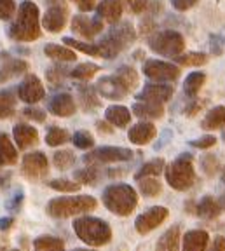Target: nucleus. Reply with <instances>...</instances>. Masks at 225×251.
I'll use <instances>...</instances> for the list:
<instances>
[{
    "mask_svg": "<svg viewBox=\"0 0 225 251\" xmlns=\"http://www.w3.org/2000/svg\"><path fill=\"white\" fill-rule=\"evenodd\" d=\"M33 251H65V243L59 237L40 235L33 241Z\"/></svg>",
    "mask_w": 225,
    "mask_h": 251,
    "instance_id": "7c9ffc66",
    "label": "nucleus"
},
{
    "mask_svg": "<svg viewBox=\"0 0 225 251\" xmlns=\"http://www.w3.org/2000/svg\"><path fill=\"white\" fill-rule=\"evenodd\" d=\"M199 0H171V5H173L176 11H189V9H192L194 5L198 4Z\"/></svg>",
    "mask_w": 225,
    "mask_h": 251,
    "instance_id": "8fccbe9b",
    "label": "nucleus"
},
{
    "mask_svg": "<svg viewBox=\"0 0 225 251\" xmlns=\"http://www.w3.org/2000/svg\"><path fill=\"white\" fill-rule=\"evenodd\" d=\"M105 119L115 127H126L131 122V112L124 105H110L105 110Z\"/></svg>",
    "mask_w": 225,
    "mask_h": 251,
    "instance_id": "b1692460",
    "label": "nucleus"
},
{
    "mask_svg": "<svg viewBox=\"0 0 225 251\" xmlns=\"http://www.w3.org/2000/svg\"><path fill=\"white\" fill-rule=\"evenodd\" d=\"M204 80H206V75L202 72H192V74H189L185 78V82H183V93L189 98H194L201 91V87L204 86Z\"/></svg>",
    "mask_w": 225,
    "mask_h": 251,
    "instance_id": "2f4dec72",
    "label": "nucleus"
},
{
    "mask_svg": "<svg viewBox=\"0 0 225 251\" xmlns=\"http://www.w3.org/2000/svg\"><path fill=\"white\" fill-rule=\"evenodd\" d=\"M28 63L18 58H9V54H0V84L25 74Z\"/></svg>",
    "mask_w": 225,
    "mask_h": 251,
    "instance_id": "a211bd4d",
    "label": "nucleus"
},
{
    "mask_svg": "<svg viewBox=\"0 0 225 251\" xmlns=\"http://www.w3.org/2000/svg\"><path fill=\"white\" fill-rule=\"evenodd\" d=\"M68 140H70V133L67 129H63V127H58V126L49 127L48 134H46V143L49 147H59L67 143Z\"/></svg>",
    "mask_w": 225,
    "mask_h": 251,
    "instance_id": "4c0bfd02",
    "label": "nucleus"
},
{
    "mask_svg": "<svg viewBox=\"0 0 225 251\" xmlns=\"http://www.w3.org/2000/svg\"><path fill=\"white\" fill-rule=\"evenodd\" d=\"M155 251H180V228H178L176 225L168 228V230L159 237Z\"/></svg>",
    "mask_w": 225,
    "mask_h": 251,
    "instance_id": "bb28decb",
    "label": "nucleus"
},
{
    "mask_svg": "<svg viewBox=\"0 0 225 251\" xmlns=\"http://www.w3.org/2000/svg\"><path fill=\"white\" fill-rule=\"evenodd\" d=\"M72 141H74V145L77 149H82V150H87V149H93L95 147V138L89 131H75L74 136H72Z\"/></svg>",
    "mask_w": 225,
    "mask_h": 251,
    "instance_id": "79ce46f5",
    "label": "nucleus"
},
{
    "mask_svg": "<svg viewBox=\"0 0 225 251\" xmlns=\"http://www.w3.org/2000/svg\"><path fill=\"white\" fill-rule=\"evenodd\" d=\"M70 75V72L65 70L63 67H51L48 72H46V77L51 84H58V82H63V78Z\"/></svg>",
    "mask_w": 225,
    "mask_h": 251,
    "instance_id": "c03bdc74",
    "label": "nucleus"
},
{
    "mask_svg": "<svg viewBox=\"0 0 225 251\" xmlns=\"http://www.w3.org/2000/svg\"><path fill=\"white\" fill-rule=\"evenodd\" d=\"M96 14L103 21L115 25L121 21V16H123V4L121 0H101L96 7Z\"/></svg>",
    "mask_w": 225,
    "mask_h": 251,
    "instance_id": "412c9836",
    "label": "nucleus"
},
{
    "mask_svg": "<svg viewBox=\"0 0 225 251\" xmlns=\"http://www.w3.org/2000/svg\"><path fill=\"white\" fill-rule=\"evenodd\" d=\"M40 12L33 2L25 0L18 7V16L9 28V35L16 42H33L40 37Z\"/></svg>",
    "mask_w": 225,
    "mask_h": 251,
    "instance_id": "f03ea898",
    "label": "nucleus"
},
{
    "mask_svg": "<svg viewBox=\"0 0 225 251\" xmlns=\"http://www.w3.org/2000/svg\"><path fill=\"white\" fill-rule=\"evenodd\" d=\"M12 136L20 150H26L39 143V131L28 124H16L12 129Z\"/></svg>",
    "mask_w": 225,
    "mask_h": 251,
    "instance_id": "6ab92c4d",
    "label": "nucleus"
},
{
    "mask_svg": "<svg viewBox=\"0 0 225 251\" xmlns=\"http://www.w3.org/2000/svg\"><path fill=\"white\" fill-rule=\"evenodd\" d=\"M44 52H46L48 58L56 59V61H75L77 59V54H75L74 49L59 46V44H48L44 47Z\"/></svg>",
    "mask_w": 225,
    "mask_h": 251,
    "instance_id": "c85d7f7f",
    "label": "nucleus"
},
{
    "mask_svg": "<svg viewBox=\"0 0 225 251\" xmlns=\"http://www.w3.org/2000/svg\"><path fill=\"white\" fill-rule=\"evenodd\" d=\"M74 230L82 243L87 246H103V244L110 243L112 239V228L107 222L95 216H80L74 220Z\"/></svg>",
    "mask_w": 225,
    "mask_h": 251,
    "instance_id": "39448f33",
    "label": "nucleus"
},
{
    "mask_svg": "<svg viewBox=\"0 0 225 251\" xmlns=\"http://www.w3.org/2000/svg\"><path fill=\"white\" fill-rule=\"evenodd\" d=\"M133 157V152L124 147H100L93 152L84 155V162L87 166L112 164V162H126Z\"/></svg>",
    "mask_w": 225,
    "mask_h": 251,
    "instance_id": "1a4fd4ad",
    "label": "nucleus"
},
{
    "mask_svg": "<svg viewBox=\"0 0 225 251\" xmlns=\"http://www.w3.org/2000/svg\"><path fill=\"white\" fill-rule=\"evenodd\" d=\"M74 251H96V250H91V248H77Z\"/></svg>",
    "mask_w": 225,
    "mask_h": 251,
    "instance_id": "4d7b16f0",
    "label": "nucleus"
},
{
    "mask_svg": "<svg viewBox=\"0 0 225 251\" xmlns=\"http://www.w3.org/2000/svg\"><path fill=\"white\" fill-rule=\"evenodd\" d=\"M49 9L46 11L42 18L44 28L51 33H58L67 26L68 20V9L63 0H48Z\"/></svg>",
    "mask_w": 225,
    "mask_h": 251,
    "instance_id": "9b49d317",
    "label": "nucleus"
},
{
    "mask_svg": "<svg viewBox=\"0 0 225 251\" xmlns=\"http://www.w3.org/2000/svg\"><path fill=\"white\" fill-rule=\"evenodd\" d=\"M16 94L12 89L0 91V119H9L16 112Z\"/></svg>",
    "mask_w": 225,
    "mask_h": 251,
    "instance_id": "c756f323",
    "label": "nucleus"
},
{
    "mask_svg": "<svg viewBox=\"0 0 225 251\" xmlns=\"http://www.w3.org/2000/svg\"><path fill=\"white\" fill-rule=\"evenodd\" d=\"M134 40H136V31H134L133 25L129 21L114 25L110 28V31L101 39V42L98 44L100 51H101V58H107V59L115 58L126 47H129Z\"/></svg>",
    "mask_w": 225,
    "mask_h": 251,
    "instance_id": "423d86ee",
    "label": "nucleus"
},
{
    "mask_svg": "<svg viewBox=\"0 0 225 251\" xmlns=\"http://www.w3.org/2000/svg\"><path fill=\"white\" fill-rule=\"evenodd\" d=\"M220 204H222V209H225V194H224V196H222Z\"/></svg>",
    "mask_w": 225,
    "mask_h": 251,
    "instance_id": "13d9d810",
    "label": "nucleus"
},
{
    "mask_svg": "<svg viewBox=\"0 0 225 251\" xmlns=\"http://www.w3.org/2000/svg\"><path fill=\"white\" fill-rule=\"evenodd\" d=\"M52 161H54V166L59 171H67V169H70L74 166L75 153L72 150H58V152H54Z\"/></svg>",
    "mask_w": 225,
    "mask_h": 251,
    "instance_id": "a19ab883",
    "label": "nucleus"
},
{
    "mask_svg": "<svg viewBox=\"0 0 225 251\" xmlns=\"http://www.w3.org/2000/svg\"><path fill=\"white\" fill-rule=\"evenodd\" d=\"M126 4L129 5L131 11L136 12V14H140V12L145 11L147 4H149V0H126Z\"/></svg>",
    "mask_w": 225,
    "mask_h": 251,
    "instance_id": "603ef678",
    "label": "nucleus"
},
{
    "mask_svg": "<svg viewBox=\"0 0 225 251\" xmlns=\"http://www.w3.org/2000/svg\"><path fill=\"white\" fill-rule=\"evenodd\" d=\"M202 169L206 171V175H215V173L218 171V159L213 155H206L204 159H202Z\"/></svg>",
    "mask_w": 225,
    "mask_h": 251,
    "instance_id": "de8ad7c7",
    "label": "nucleus"
},
{
    "mask_svg": "<svg viewBox=\"0 0 225 251\" xmlns=\"http://www.w3.org/2000/svg\"><path fill=\"white\" fill-rule=\"evenodd\" d=\"M138 86V74L133 67H121L114 75L101 77L96 82V93L107 100H123Z\"/></svg>",
    "mask_w": 225,
    "mask_h": 251,
    "instance_id": "f257e3e1",
    "label": "nucleus"
},
{
    "mask_svg": "<svg viewBox=\"0 0 225 251\" xmlns=\"http://www.w3.org/2000/svg\"><path fill=\"white\" fill-rule=\"evenodd\" d=\"M209 235L206 230H189L183 235L182 251H206L208 250Z\"/></svg>",
    "mask_w": 225,
    "mask_h": 251,
    "instance_id": "4be33fe9",
    "label": "nucleus"
},
{
    "mask_svg": "<svg viewBox=\"0 0 225 251\" xmlns=\"http://www.w3.org/2000/svg\"><path fill=\"white\" fill-rule=\"evenodd\" d=\"M208 251H225V237L224 235H218L215 237L211 246L208 248Z\"/></svg>",
    "mask_w": 225,
    "mask_h": 251,
    "instance_id": "864d4df0",
    "label": "nucleus"
},
{
    "mask_svg": "<svg viewBox=\"0 0 225 251\" xmlns=\"http://www.w3.org/2000/svg\"><path fill=\"white\" fill-rule=\"evenodd\" d=\"M100 72V67L95 63H80L79 67H75L70 70V77L77 78V80H89Z\"/></svg>",
    "mask_w": 225,
    "mask_h": 251,
    "instance_id": "e433bc0d",
    "label": "nucleus"
},
{
    "mask_svg": "<svg viewBox=\"0 0 225 251\" xmlns=\"http://www.w3.org/2000/svg\"><path fill=\"white\" fill-rule=\"evenodd\" d=\"M18 161V147L5 133H0V166H12Z\"/></svg>",
    "mask_w": 225,
    "mask_h": 251,
    "instance_id": "a878e982",
    "label": "nucleus"
},
{
    "mask_svg": "<svg viewBox=\"0 0 225 251\" xmlns=\"http://www.w3.org/2000/svg\"><path fill=\"white\" fill-rule=\"evenodd\" d=\"M72 2L79 7V11L89 12V11H93V9L96 7V2H98V0H72Z\"/></svg>",
    "mask_w": 225,
    "mask_h": 251,
    "instance_id": "3c124183",
    "label": "nucleus"
},
{
    "mask_svg": "<svg viewBox=\"0 0 225 251\" xmlns=\"http://www.w3.org/2000/svg\"><path fill=\"white\" fill-rule=\"evenodd\" d=\"M72 30H74V33L82 37V39L91 40L103 31V20L98 18V16L96 18H89V16L77 14L72 20Z\"/></svg>",
    "mask_w": 225,
    "mask_h": 251,
    "instance_id": "4468645a",
    "label": "nucleus"
},
{
    "mask_svg": "<svg viewBox=\"0 0 225 251\" xmlns=\"http://www.w3.org/2000/svg\"><path fill=\"white\" fill-rule=\"evenodd\" d=\"M48 110L56 117H70L75 114L77 105L74 101V96L68 93H59L54 94L48 103Z\"/></svg>",
    "mask_w": 225,
    "mask_h": 251,
    "instance_id": "f3484780",
    "label": "nucleus"
},
{
    "mask_svg": "<svg viewBox=\"0 0 225 251\" xmlns=\"http://www.w3.org/2000/svg\"><path fill=\"white\" fill-rule=\"evenodd\" d=\"M215 143H217V138L208 134V136H201L199 140H192L190 141V147H194V149H209Z\"/></svg>",
    "mask_w": 225,
    "mask_h": 251,
    "instance_id": "09e8293b",
    "label": "nucleus"
},
{
    "mask_svg": "<svg viewBox=\"0 0 225 251\" xmlns=\"http://www.w3.org/2000/svg\"><path fill=\"white\" fill-rule=\"evenodd\" d=\"M136 181H138L140 192L147 197H155L162 192L161 181H159L155 176H145V178H140V180H136Z\"/></svg>",
    "mask_w": 225,
    "mask_h": 251,
    "instance_id": "f704fd0d",
    "label": "nucleus"
},
{
    "mask_svg": "<svg viewBox=\"0 0 225 251\" xmlns=\"http://www.w3.org/2000/svg\"><path fill=\"white\" fill-rule=\"evenodd\" d=\"M16 14V2L14 0H0V20H11Z\"/></svg>",
    "mask_w": 225,
    "mask_h": 251,
    "instance_id": "a18cd8bd",
    "label": "nucleus"
},
{
    "mask_svg": "<svg viewBox=\"0 0 225 251\" xmlns=\"http://www.w3.org/2000/svg\"><path fill=\"white\" fill-rule=\"evenodd\" d=\"M224 141H225V133H224Z\"/></svg>",
    "mask_w": 225,
    "mask_h": 251,
    "instance_id": "052dcab7",
    "label": "nucleus"
},
{
    "mask_svg": "<svg viewBox=\"0 0 225 251\" xmlns=\"http://www.w3.org/2000/svg\"><path fill=\"white\" fill-rule=\"evenodd\" d=\"M196 213H198V215L201 216V218H204V220H213V218H217V216H220L222 204H220V201L206 196L198 202Z\"/></svg>",
    "mask_w": 225,
    "mask_h": 251,
    "instance_id": "cd10ccee",
    "label": "nucleus"
},
{
    "mask_svg": "<svg viewBox=\"0 0 225 251\" xmlns=\"http://www.w3.org/2000/svg\"><path fill=\"white\" fill-rule=\"evenodd\" d=\"M166 169V162H164V159H152V161H149L147 164H143L142 168H140V171L134 175V178L136 180H140V178H145V176H159L162 171Z\"/></svg>",
    "mask_w": 225,
    "mask_h": 251,
    "instance_id": "473e14b6",
    "label": "nucleus"
},
{
    "mask_svg": "<svg viewBox=\"0 0 225 251\" xmlns=\"http://www.w3.org/2000/svg\"><path fill=\"white\" fill-rule=\"evenodd\" d=\"M49 187L58 190V192H79L80 190V183L72 180H52Z\"/></svg>",
    "mask_w": 225,
    "mask_h": 251,
    "instance_id": "37998d69",
    "label": "nucleus"
},
{
    "mask_svg": "<svg viewBox=\"0 0 225 251\" xmlns=\"http://www.w3.org/2000/svg\"><path fill=\"white\" fill-rule=\"evenodd\" d=\"M166 181L175 190H187L196 183V171L190 153L178 155L171 164L166 166Z\"/></svg>",
    "mask_w": 225,
    "mask_h": 251,
    "instance_id": "0eeeda50",
    "label": "nucleus"
},
{
    "mask_svg": "<svg viewBox=\"0 0 225 251\" xmlns=\"http://www.w3.org/2000/svg\"><path fill=\"white\" fill-rule=\"evenodd\" d=\"M23 115L30 121H35V122H44L46 121V112L42 108H37V106H26L23 110Z\"/></svg>",
    "mask_w": 225,
    "mask_h": 251,
    "instance_id": "49530a36",
    "label": "nucleus"
},
{
    "mask_svg": "<svg viewBox=\"0 0 225 251\" xmlns=\"http://www.w3.org/2000/svg\"><path fill=\"white\" fill-rule=\"evenodd\" d=\"M96 127H98V131H101V133H110V127H107V124H105V122H98V124H96Z\"/></svg>",
    "mask_w": 225,
    "mask_h": 251,
    "instance_id": "6e6d98bb",
    "label": "nucleus"
},
{
    "mask_svg": "<svg viewBox=\"0 0 225 251\" xmlns=\"http://www.w3.org/2000/svg\"><path fill=\"white\" fill-rule=\"evenodd\" d=\"M133 114L142 121H155L164 115V106L159 103H147L138 101L133 105Z\"/></svg>",
    "mask_w": 225,
    "mask_h": 251,
    "instance_id": "5701e85b",
    "label": "nucleus"
},
{
    "mask_svg": "<svg viewBox=\"0 0 225 251\" xmlns=\"http://www.w3.org/2000/svg\"><path fill=\"white\" fill-rule=\"evenodd\" d=\"M101 201L105 208L119 216H127L138 204V194L127 183H114L103 190Z\"/></svg>",
    "mask_w": 225,
    "mask_h": 251,
    "instance_id": "20e7f679",
    "label": "nucleus"
},
{
    "mask_svg": "<svg viewBox=\"0 0 225 251\" xmlns=\"http://www.w3.org/2000/svg\"><path fill=\"white\" fill-rule=\"evenodd\" d=\"M201 127L204 131H215V129H225V106L218 105L211 108L202 119Z\"/></svg>",
    "mask_w": 225,
    "mask_h": 251,
    "instance_id": "393cba45",
    "label": "nucleus"
},
{
    "mask_svg": "<svg viewBox=\"0 0 225 251\" xmlns=\"http://www.w3.org/2000/svg\"><path fill=\"white\" fill-rule=\"evenodd\" d=\"M75 180L77 183H84V185H95L100 180V171L96 169V166H87L84 169L75 171Z\"/></svg>",
    "mask_w": 225,
    "mask_h": 251,
    "instance_id": "ea45409f",
    "label": "nucleus"
},
{
    "mask_svg": "<svg viewBox=\"0 0 225 251\" xmlns=\"http://www.w3.org/2000/svg\"><path fill=\"white\" fill-rule=\"evenodd\" d=\"M170 211L166 208H162V206H154V208H150L149 211L142 213V215L136 218L134 222V228L136 232H140L142 235L149 234L152 232L154 228H157L159 225H162V222L168 218Z\"/></svg>",
    "mask_w": 225,
    "mask_h": 251,
    "instance_id": "ddd939ff",
    "label": "nucleus"
},
{
    "mask_svg": "<svg viewBox=\"0 0 225 251\" xmlns=\"http://www.w3.org/2000/svg\"><path fill=\"white\" fill-rule=\"evenodd\" d=\"M98 201L93 196H65V197H54L48 202L46 211L52 218H72L91 213L96 209Z\"/></svg>",
    "mask_w": 225,
    "mask_h": 251,
    "instance_id": "7ed1b4c3",
    "label": "nucleus"
},
{
    "mask_svg": "<svg viewBox=\"0 0 225 251\" xmlns=\"http://www.w3.org/2000/svg\"><path fill=\"white\" fill-rule=\"evenodd\" d=\"M14 224V220L11 216H4V218H0V230H7V228L12 227Z\"/></svg>",
    "mask_w": 225,
    "mask_h": 251,
    "instance_id": "5fc2aeb1",
    "label": "nucleus"
},
{
    "mask_svg": "<svg viewBox=\"0 0 225 251\" xmlns=\"http://www.w3.org/2000/svg\"><path fill=\"white\" fill-rule=\"evenodd\" d=\"M173 96V87L168 86V84H159V82H154V84H147L140 94H136V100L138 101H147V103H159L162 105L164 101L171 100Z\"/></svg>",
    "mask_w": 225,
    "mask_h": 251,
    "instance_id": "dca6fc26",
    "label": "nucleus"
},
{
    "mask_svg": "<svg viewBox=\"0 0 225 251\" xmlns=\"http://www.w3.org/2000/svg\"><path fill=\"white\" fill-rule=\"evenodd\" d=\"M79 96H80V103H82V108L86 110H95L100 106V100L98 94H96V87H80L79 89Z\"/></svg>",
    "mask_w": 225,
    "mask_h": 251,
    "instance_id": "c9c22d12",
    "label": "nucleus"
},
{
    "mask_svg": "<svg viewBox=\"0 0 225 251\" xmlns=\"http://www.w3.org/2000/svg\"><path fill=\"white\" fill-rule=\"evenodd\" d=\"M155 133H157L155 126L152 122L143 121L131 127L129 133H127V138H129V141L134 143V145H147V143H150L155 138Z\"/></svg>",
    "mask_w": 225,
    "mask_h": 251,
    "instance_id": "aec40b11",
    "label": "nucleus"
},
{
    "mask_svg": "<svg viewBox=\"0 0 225 251\" xmlns=\"http://www.w3.org/2000/svg\"><path fill=\"white\" fill-rule=\"evenodd\" d=\"M175 61L182 67H201L208 61V56L204 52H185L175 58Z\"/></svg>",
    "mask_w": 225,
    "mask_h": 251,
    "instance_id": "58836bf2",
    "label": "nucleus"
},
{
    "mask_svg": "<svg viewBox=\"0 0 225 251\" xmlns=\"http://www.w3.org/2000/svg\"><path fill=\"white\" fill-rule=\"evenodd\" d=\"M222 181L225 183V169H224V173H222Z\"/></svg>",
    "mask_w": 225,
    "mask_h": 251,
    "instance_id": "bf43d9fd",
    "label": "nucleus"
},
{
    "mask_svg": "<svg viewBox=\"0 0 225 251\" xmlns=\"http://www.w3.org/2000/svg\"><path fill=\"white\" fill-rule=\"evenodd\" d=\"M149 47L161 56L176 58L185 49V39H183L182 33H178L175 30L155 31L154 35L149 39Z\"/></svg>",
    "mask_w": 225,
    "mask_h": 251,
    "instance_id": "6e6552de",
    "label": "nucleus"
},
{
    "mask_svg": "<svg viewBox=\"0 0 225 251\" xmlns=\"http://www.w3.org/2000/svg\"><path fill=\"white\" fill-rule=\"evenodd\" d=\"M21 171L26 178L30 180H42L48 176L49 173V161L46 153L42 152H32L26 153L23 157V164H21Z\"/></svg>",
    "mask_w": 225,
    "mask_h": 251,
    "instance_id": "f8f14e48",
    "label": "nucleus"
},
{
    "mask_svg": "<svg viewBox=\"0 0 225 251\" xmlns=\"http://www.w3.org/2000/svg\"><path fill=\"white\" fill-rule=\"evenodd\" d=\"M18 96H20L21 101L28 103V105L39 103L46 96V89L42 86V80L33 74L26 75L23 78V82L20 84V87H18Z\"/></svg>",
    "mask_w": 225,
    "mask_h": 251,
    "instance_id": "2eb2a0df",
    "label": "nucleus"
},
{
    "mask_svg": "<svg viewBox=\"0 0 225 251\" xmlns=\"http://www.w3.org/2000/svg\"><path fill=\"white\" fill-rule=\"evenodd\" d=\"M63 44H67L70 49H74V51H80V52H84V54L101 56V51H100L98 44H87V42H82V40L72 39V37H65Z\"/></svg>",
    "mask_w": 225,
    "mask_h": 251,
    "instance_id": "72a5a7b5",
    "label": "nucleus"
},
{
    "mask_svg": "<svg viewBox=\"0 0 225 251\" xmlns=\"http://www.w3.org/2000/svg\"><path fill=\"white\" fill-rule=\"evenodd\" d=\"M143 74L150 80H155L159 84L173 82L180 77V68L173 63L161 61V59H147L143 65Z\"/></svg>",
    "mask_w": 225,
    "mask_h": 251,
    "instance_id": "9d476101",
    "label": "nucleus"
}]
</instances>
